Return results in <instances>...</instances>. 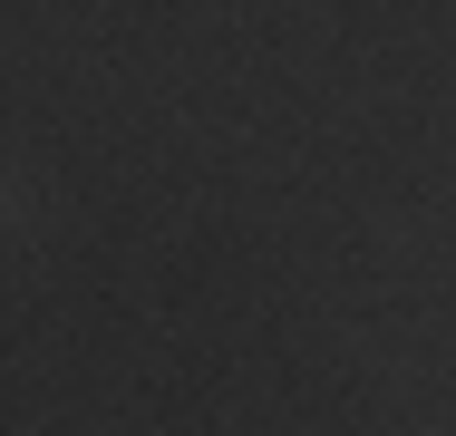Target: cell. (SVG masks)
<instances>
[{"label":"cell","instance_id":"1","mask_svg":"<svg viewBox=\"0 0 456 436\" xmlns=\"http://www.w3.org/2000/svg\"><path fill=\"white\" fill-rule=\"evenodd\" d=\"M0 223H10V184H0Z\"/></svg>","mask_w":456,"mask_h":436}]
</instances>
